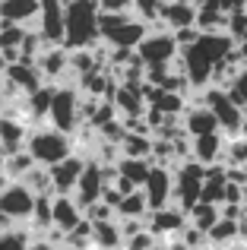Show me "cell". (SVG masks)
Segmentation results:
<instances>
[{
  "mask_svg": "<svg viewBox=\"0 0 247 250\" xmlns=\"http://www.w3.org/2000/svg\"><path fill=\"white\" fill-rule=\"evenodd\" d=\"M51 215H54V228L70 234L82 222V209L73 203V196H54L51 200Z\"/></svg>",
  "mask_w": 247,
  "mask_h": 250,
  "instance_id": "cell-20",
  "label": "cell"
},
{
  "mask_svg": "<svg viewBox=\"0 0 247 250\" xmlns=\"http://www.w3.org/2000/svg\"><path fill=\"white\" fill-rule=\"evenodd\" d=\"M80 104H82V95L73 89V85H57L54 92V102H51V111H48V121L57 133L63 136H73L76 130L82 127L80 124Z\"/></svg>",
  "mask_w": 247,
  "mask_h": 250,
  "instance_id": "cell-5",
  "label": "cell"
},
{
  "mask_svg": "<svg viewBox=\"0 0 247 250\" xmlns=\"http://www.w3.org/2000/svg\"><path fill=\"white\" fill-rule=\"evenodd\" d=\"M29 250H61V247H54V244H48L44 238H38V241H32Z\"/></svg>",
  "mask_w": 247,
  "mask_h": 250,
  "instance_id": "cell-34",
  "label": "cell"
},
{
  "mask_svg": "<svg viewBox=\"0 0 247 250\" xmlns=\"http://www.w3.org/2000/svg\"><path fill=\"white\" fill-rule=\"evenodd\" d=\"M181 48L178 42H174L171 32L165 29H149V35L140 42V48H136V57L143 61V67H171L174 61H178Z\"/></svg>",
  "mask_w": 247,
  "mask_h": 250,
  "instance_id": "cell-7",
  "label": "cell"
},
{
  "mask_svg": "<svg viewBox=\"0 0 247 250\" xmlns=\"http://www.w3.org/2000/svg\"><path fill=\"white\" fill-rule=\"evenodd\" d=\"M168 250H190V247L181 244V241H171V244H168Z\"/></svg>",
  "mask_w": 247,
  "mask_h": 250,
  "instance_id": "cell-35",
  "label": "cell"
},
{
  "mask_svg": "<svg viewBox=\"0 0 247 250\" xmlns=\"http://www.w3.org/2000/svg\"><path fill=\"white\" fill-rule=\"evenodd\" d=\"M171 174H174V193H171V200H178V203H171V206H178L181 212H190V209L200 203V193H203L206 168L197 165V162H181Z\"/></svg>",
  "mask_w": 247,
  "mask_h": 250,
  "instance_id": "cell-6",
  "label": "cell"
},
{
  "mask_svg": "<svg viewBox=\"0 0 247 250\" xmlns=\"http://www.w3.org/2000/svg\"><path fill=\"white\" fill-rule=\"evenodd\" d=\"M0 104H3V92H0Z\"/></svg>",
  "mask_w": 247,
  "mask_h": 250,
  "instance_id": "cell-39",
  "label": "cell"
},
{
  "mask_svg": "<svg viewBox=\"0 0 247 250\" xmlns=\"http://www.w3.org/2000/svg\"><path fill=\"white\" fill-rule=\"evenodd\" d=\"M32 209H35V193L19 181H6L0 187V219L16 225V222H29Z\"/></svg>",
  "mask_w": 247,
  "mask_h": 250,
  "instance_id": "cell-8",
  "label": "cell"
},
{
  "mask_svg": "<svg viewBox=\"0 0 247 250\" xmlns=\"http://www.w3.org/2000/svg\"><path fill=\"white\" fill-rule=\"evenodd\" d=\"M152 247H155V238L149 231H140L136 238L124 241V250H152Z\"/></svg>",
  "mask_w": 247,
  "mask_h": 250,
  "instance_id": "cell-33",
  "label": "cell"
},
{
  "mask_svg": "<svg viewBox=\"0 0 247 250\" xmlns=\"http://www.w3.org/2000/svg\"><path fill=\"white\" fill-rule=\"evenodd\" d=\"M178 241H181V244H187L190 250H203L206 244H209V238H206L203 231H197V228H190V225L181 231V238H178Z\"/></svg>",
  "mask_w": 247,
  "mask_h": 250,
  "instance_id": "cell-32",
  "label": "cell"
},
{
  "mask_svg": "<svg viewBox=\"0 0 247 250\" xmlns=\"http://www.w3.org/2000/svg\"><path fill=\"white\" fill-rule=\"evenodd\" d=\"M25 140H29V127L16 114H0V155L10 159L16 152H25Z\"/></svg>",
  "mask_w": 247,
  "mask_h": 250,
  "instance_id": "cell-14",
  "label": "cell"
},
{
  "mask_svg": "<svg viewBox=\"0 0 247 250\" xmlns=\"http://www.w3.org/2000/svg\"><path fill=\"white\" fill-rule=\"evenodd\" d=\"M25 152L32 155V162H35L38 168H54V165H61L63 159H70L76 149H73V136L57 133L54 127H35V130H29Z\"/></svg>",
  "mask_w": 247,
  "mask_h": 250,
  "instance_id": "cell-2",
  "label": "cell"
},
{
  "mask_svg": "<svg viewBox=\"0 0 247 250\" xmlns=\"http://www.w3.org/2000/svg\"><path fill=\"white\" fill-rule=\"evenodd\" d=\"M32 29H22V25H10L0 19V51H22V42Z\"/></svg>",
  "mask_w": 247,
  "mask_h": 250,
  "instance_id": "cell-29",
  "label": "cell"
},
{
  "mask_svg": "<svg viewBox=\"0 0 247 250\" xmlns=\"http://www.w3.org/2000/svg\"><path fill=\"white\" fill-rule=\"evenodd\" d=\"M38 13H41L38 0H0V19L10 25L32 29V22H38Z\"/></svg>",
  "mask_w": 247,
  "mask_h": 250,
  "instance_id": "cell-17",
  "label": "cell"
},
{
  "mask_svg": "<svg viewBox=\"0 0 247 250\" xmlns=\"http://www.w3.org/2000/svg\"><path fill=\"white\" fill-rule=\"evenodd\" d=\"M225 136L222 133H212V136H200V140H190V162H197V165L203 168H212L222 162L225 155Z\"/></svg>",
  "mask_w": 247,
  "mask_h": 250,
  "instance_id": "cell-18",
  "label": "cell"
},
{
  "mask_svg": "<svg viewBox=\"0 0 247 250\" xmlns=\"http://www.w3.org/2000/svg\"><path fill=\"white\" fill-rule=\"evenodd\" d=\"M159 29L165 32H181V29H197V3L190 0H171L159 6Z\"/></svg>",
  "mask_w": 247,
  "mask_h": 250,
  "instance_id": "cell-12",
  "label": "cell"
},
{
  "mask_svg": "<svg viewBox=\"0 0 247 250\" xmlns=\"http://www.w3.org/2000/svg\"><path fill=\"white\" fill-rule=\"evenodd\" d=\"M29 231L25 228H10V231H0V250H29Z\"/></svg>",
  "mask_w": 247,
  "mask_h": 250,
  "instance_id": "cell-30",
  "label": "cell"
},
{
  "mask_svg": "<svg viewBox=\"0 0 247 250\" xmlns=\"http://www.w3.org/2000/svg\"><path fill=\"white\" fill-rule=\"evenodd\" d=\"M121 159H152V136L124 133V140H121Z\"/></svg>",
  "mask_w": 247,
  "mask_h": 250,
  "instance_id": "cell-26",
  "label": "cell"
},
{
  "mask_svg": "<svg viewBox=\"0 0 247 250\" xmlns=\"http://www.w3.org/2000/svg\"><path fill=\"white\" fill-rule=\"evenodd\" d=\"M181 124H184L187 140H200V136L219 133L216 114H212L209 108H203V104H187V111H184V117H181Z\"/></svg>",
  "mask_w": 247,
  "mask_h": 250,
  "instance_id": "cell-15",
  "label": "cell"
},
{
  "mask_svg": "<svg viewBox=\"0 0 247 250\" xmlns=\"http://www.w3.org/2000/svg\"><path fill=\"white\" fill-rule=\"evenodd\" d=\"M184 228H187V212H181L178 206H165L159 212L146 215V231L152 238H171L174 234V241H178Z\"/></svg>",
  "mask_w": 247,
  "mask_h": 250,
  "instance_id": "cell-13",
  "label": "cell"
},
{
  "mask_svg": "<svg viewBox=\"0 0 247 250\" xmlns=\"http://www.w3.org/2000/svg\"><path fill=\"white\" fill-rule=\"evenodd\" d=\"M92 250H124V234L118 222L92 225Z\"/></svg>",
  "mask_w": 247,
  "mask_h": 250,
  "instance_id": "cell-23",
  "label": "cell"
},
{
  "mask_svg": "<svg viewBox=\"0 0 247 250\" xmlns=\"http://www.w3.org/2000/svg\"><path fill=\"white\" fill-rule=\"evenodd\" d=\"M219 219H222V209L209 206V203H197V206L187 212V225L197 228V231H203V234H209L212 228H216Z\"/></svg>",
  "mask_w": 247,
  "mask_h": 250,
  "instance_id": "cell-25",
  "label": "cell"
},
{
  "mask_svg": "<svg viewBox=\"0 0 247 250\" xmlns=\"http://www.w3.org/2000/svg\"><path fill=\"white\" fill-rule=\"evenodd\" d=\"M10 228H16V225H10V222H3V219H0V231H10Z\"/></svg>",
  "mask_w": 247,
  "mask_h": 250,
  "instance_id": "cell-36",
  "label": "cell"
},
{
  "mask_svg": "<svg viewBox=\"0 0 247 250\" xmlns=\"http://www.w3.org/2000/svg\"><path fill=\"white\" fill-rule=\"evenodd\" d=\"M209 247H216V250H222V247H228V244H235V241H241V228H238V222H228V219H219L216 222V228H212L209 234Z\"/></svg>",
  "mask_w": 247,
  "mask_h": 250,
  "instance_id": "cell-27",
  "label": "cell"
},
{
  "mask_svg": "<svg viewBox=\"0 0 247 250\" xmlns=\"http://www.w3.org/2000/svg\"><path fill=\"white\" fill-rule=\"evenodd\" d=\"M114 171H118V177H124L130 187L143 190L149 181V171H152V159H121L114 165Z\"/></svg>",
  "mask_w": 247,
  "mask_h": 250,
  "instance_id": "cell-22",
  "label": "cell"
},
{
  "mask_svg": "<svg viewBox=\"0 0 247 250\" xmlns=\"http://www.w3.org/2000/svg\"><path fill=\"white\" fill-rule=\"evenodd\" d=\"M44 85H54V80H63L70 73V51L67 48H44L41 57L35 61Z\"/></svg>",
  "mask_w": 247,
  "mask_h": 250,
  "instance_id": "cell-16",
  "label": "cell"
},
{
  "mask_svg": "<svg viewBox=\"0 0 247 250\" xmlns=\"http://www.w3.org/2000/svg\"><path fill=\"white\" fill-rule=\"evenodd\" d=\"M171 193H174V174H171V168L152 165L149 181H146V187H143V196H146V203H149V212H159V209L171 206Z\"/></svg>",
  "mask_w": 247,
  "mask_h": 250,
  "instance_id": "cell-11",
  "label": "cell"
},
{
  "mask_svg": "<svg viewBox=\"0 0 247 250\" xmlns=\"http://www.w3.org/2000/svg\"><path fill=\"white\" fill-rule=\"evenodd\" d=\"M99 35V0H70L63 3V48L92 51Z\"/></svg>",
  "mask_w": 247,
  "mask_h": 250,
  "instance_id": "cell-1",
  "label": "cell"
},
{
  "mask_svg": "<svg viewBox=\"0 0 247 250\" xmlns=\"http://www.w3.org/2000/svg\"><path fill=\"white\" fill-rule=\"evenodd\" d=\"M6 83L13 85V89L19 92V95H32V92H38L44 85V80H41V73H38V67L35 63H13L10 70H6V76H3Z\"/></svg>",
  "mask_w": 247,
  "mask_h": 250,
  "instance_id": "cell-19",
  "label": "cell"
},
{
  "mask_svg": "<svg viewBox=\"0 0 247 250\" xmlns=\"http://www.w3.org/2000/svg\"><path fill=\"white\" fill-rule=\"evenodd\" d=\"M111 104H114V111H118V117H124V121L146 114V104H143L140 89H130V85H114Z\"/></svg>",
  "mask_w": 247,
  "mask_h": 250,
  "instance_id": "cell-21",
  "label": "cell"
},
{
  "mask_svg": "<svg viewBox=\"0 0 247 250\" xmlns=\"http://www.w3.org/2000/svg\"><path fill=\"white\" fill-rule=\"evenodd\" d=\"M99 35L111 51H136L140 42L149 35V29L133 16V10L121 13V16H102L99 13Z\"/></svg>",
  "mask_w": 247,
  "mask_h": 250,
  "instance_id": "cell-3",
  "label": "cell"
},
{
  "mask_svg": "<svg viewBox=\"0 0 247 250\" xmlns=\"http://www.w3.org/2000/svg\"><path fill=\"white\" fill-rule=\"evenodd\" d=\"M54 92L57 85H41L38 92L25 95V114L32 121H48V111H51V102H54Z\"/></svg>",
  "mask_w": 247,
  "mask_h": 250,
  "instance_id": "cell-24",
  "label": "cell"
},
{
  "mask_svg": "<svg viewBox=\"0 0 247 250\" xmlns=\"http://www.w3.org/2000/svg\"><path fill=\"white\" fill-rule=\"evenodd\" d=\"M86 162H89V155L73 152L70 159H63L61 165L48 168V177H51V187H54V196H73L76 184H80L82 171H86Z\"/></svg>",
  "mask_w": 247,
  "mask_h": 250,
  "instance_id": "cell-10",
  "label": "cell"
},
{
  "mask_svg": "<svg viewBox=\"0 0 247 250\" xmlns=\"http://www.w3.org/2000/svg\"><path fill=\"white\" fill-rule=\"evenodd\" d=\"M244 250H247V247H244Z\"/></svg>",
  "mask_w": 247,
  "mask_h": 250,
  "instance_id": "cell-40",
  "label": "cell"
},
{
  "mask_svg": "<svg viewBox=\"0 0 247 250\" xmlns=\"http://www.w3.org/2000/svg\"><path fill=\"white\" fill-rule=\"evenodd\" d=\"M35 32L44 42V48H63V3L61 0H44L41 3Z\"/></svg>",
  "mask_w": 247,
  "mask_h": 250,
  "instance_id": "cell-9",
  "label": "cell"
},
{
  "mask_svg": "<svg viewBox=\"0 0 247 250\" xmlns=\"http://www.w3.org/2000/svg\"><path fill=\"white\" fill-rule=\"evenodd\" d=\"M152 250H168V247H159V244H155V247H152Z\"/></svg>",
  "mask_w": 247,
  "mask_h": 250,
  "instance_id": "cell-38",
  "label": "cell"
},
{
  "mask_svg": "<svg viewBox=\"0 0 247 250\" xmlns=\"http://www.w3.org/2000/svg\"><path fill=\"white\" fill-rule=\"evenodd\" d=\"M118 215H121V222H127V219H143V222H146V215H149V203H146V196H143V190H136V193L124 196Z\"/></svg>",
  "mask_w": 247,
  "mask_h": 250,
  "instance_id": "cell-28",
  "label": "cell"
},
{
  "mask_svg": "<svg viewBox=\"0 0 247 250\" xmlns=\"http://www.w3.org/2000/svg\"><path fill=\"white\" fill-rule=\"evenodd\" d=\"M225 95H228L241 111H247V67L235 76V80H231V85L225 89Z\"/></svg>",
  "mask_w": 247,
  "mask_h": 250,
  "instance_id": "cell-31",
  "label": "cell"
},
{
  "mask_svg": "<svg viewBox=\"0 0 247 250\" xmlns=\"http://www.w3.org/2000/svg\"><path fill=\"white\" fill-rule=\"evenodd\" d=\"M3 184H6V177H3V174H0V187H3Z\"/></svg>",
  "mask_w": 247,
  "mask_h": 250,
  "instance_id": "cell-37",
  "label": "cell"
},
{
  "mask_svg": "<svg viewBox=\"0 0 247 250\" xmlns=\"http://www.w3.org/2000/svg\"><path fill=\"white\" fill-rule=\"evenodd\" d=\"M200 98H203V108H209L212 114H216L219 133H222L228 143H231V140H241L244 111L238 108V104L231 102L228 95H225V89H216V85H209L206 92H200Z\"/></svg>",
  "mask_w": 247,
  "mask_h": 250,
  "instance_id": "cell-4",
  "label": "cell"
}]
</instances>
